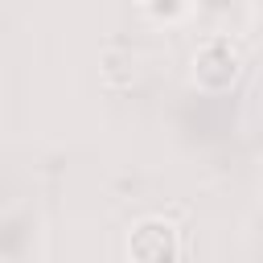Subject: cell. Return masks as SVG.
<instances>
[{"label": "cell", "mask_w": 263, "mask_h": 263, "mask_svg": "<svg viewBox=\"0 0 263 263\" xmlns=\"http://www.w3.org/2000/svg\"><path fill=\"white\" fill-rule=\"evenodd\" d=\"M189 78L205 90V95H222L238 82L242 74V49L230 33H205L193 49V62H189Z\"/></svg>", "instance_id": "1"}, {"label": "cell", "mask_w": 263, "mask_h": 263, "mask_svg": "<svg viewBox=\"0 0 263 263\" xmlns=\"http://www.w3.org/2000/svg\"><path fill=\"white\" fill-rule=\"evenodd\" d=\"M177 226L164 218H140L127 230V259L132 263H177Z\"/></svg>", "instance_id": "2"}, {"label": "cell", "mask_w": 263, "mask_h": 263, "mask_svg": "<svg viewBox=\"0 0 263 263\" xmlns=\"http://www.w3.org/2000/svg\"><path fill=\"white\" fill-rule=\"evenodd\" d=\"M247 0H189V16H201L214 25V33H226V25L238 16Z\"/></svg>", "instance_id": "3"}, {"label": "cell", "mask_w": 263, "mask_h": 263, "mask_svg": "<svg viewBox=\"0 0 263 263\" xmlns=\"http://www.w3.org/2000/svg\"><path fill=\"white\" fill-rule=\"evenodd\" d=\"M136 8L152 25H181L189 16V0H136Z\"/></svg>", "instance_id": "4"}]
</instances>
